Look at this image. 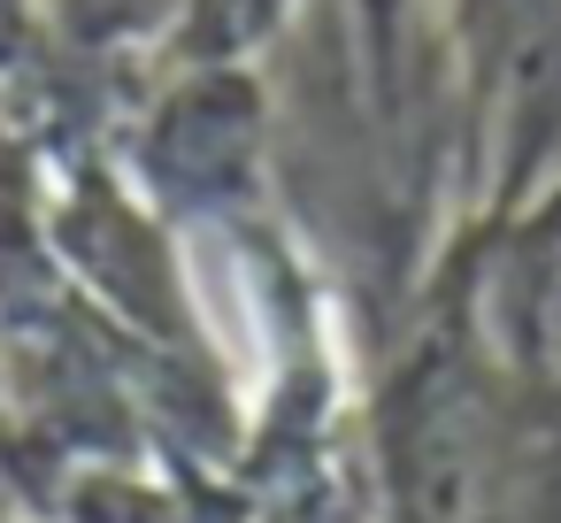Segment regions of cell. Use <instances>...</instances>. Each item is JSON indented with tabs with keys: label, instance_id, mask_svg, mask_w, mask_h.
Masks as SVG:
<instances>
[{
	"label": "cell",
	"instance_id": "6",
	"mask_svg": "<svg viewBox=\"0 0 561 523\" xmlns=\"http://www.w3.org/2000/svg\"><path fill=\"white\" fill-rule=\"evenodd\" d=\"M300 16L308 0H185L154 70H262Z\"/></svg>",
	"mask_w": 561,
	"mask_h": 523
},
{
	"label": "cell",
	"instance_id": "7",
	"mask_svg": "<svg viewBox=\"0 0 561 523\" xmlns=\"http://www.w3.org/2000/svg\"><path fill=\"white\" fill-rule=\"evenodd\" d=\"M0 408H9V354H0Z\"/></svg>",
	"mask_w": 561,
	"mask_h": 523
},
{
	"label": "cell",
	"instance_id": "1",
	"mask_svg": "<svg viewBox=\"0 0 561 523\" xmlns=\"http://www.w3.org/2000/svg\"><path fill=\"white\" fill-rule=\"evenodd\" d=\"M362 431L377 523H561V393L484 339L454 239L431 247L408 293Z\"/></svg>",
	"mask_w": 561,
	"mask_h": 523
},
{
	"label": "cell",
	"instance_id": "4",
	"mask_svg": "<svg viewBox=\"0 0 561 523\" xmlns=\"http://www.w3.org/2000/svg\"><path fill=\"white\" fill-rule=\"evenodd\" d=\"M346 47L362 86V124L377 139L385 193L400 231L431 262V193L446 185V47H438V0H346Z\"/></svg>",
	"mask_w": 561,
	"mask_h": 523
},
{
	"label": "cell",
	"instance_id": "5",
	"mask_svg": "<svg viewBox=\"0 0 561 523\" xmlns=\"http://www.w3.org/2000/svg\"><path fill=\"white\" fill-rule=\"evenodd\" d=\"M469 270V300L484 339L546 393H561V178L538 185L500 224L446 231Z\"/></svg>",
	"mask_w": 561,
	"mask_h": 523
},
{
	"label": "cell",
	"instance_id": "3",
	"mask_svg": "<svg viewBox=\"0 0 561 523\" xmlns=\"http://www.w3.org/2000/svg\"><path fill=\"white\" fill-rule=\"evenodd\" d=\"M116 116V162L185 231H270V78L262 70H147Z\"/></svg>",
	"mask_w": 561,
	"mask_h": 523
},
{
	"label": "cell",
	"instance_id": "2",
	"mask_svg": "<svg viewBox=\"0 0 561 523\" xmlns=\"http://www.w3.org/2000/svg\"><path fill=\"white\" fill-rule=\"evenodd\" d=\"M446 231L500 224L561 178V0H438Z\"/></svg>",
	"mask_w": 561,
	"mask_h": 523
}]
</instances>
